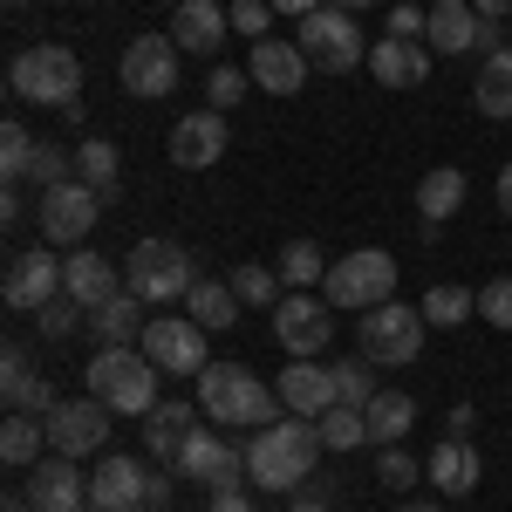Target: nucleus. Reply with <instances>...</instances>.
Returning a JSON list of instances; mask_svg holds the SVG:
<instances>
[{
	"label": "nucleus",
	"mask_w": 512,
	"mask_h": 512,
	"mask_svg": "<svg viewBox=\"0 0 512 512\" xmlns=\"http://www.w3.org/2000/svg\"><path fill=\"white\" fill-rule=\"evenodd\" d=\"M198 383V410L212 417V424H233V431H267L280 410V390H267L246 362H212Z\"/></svg>",
	"instance_id": "obj_1"
},
{
	"label": "nucleus",
	"mask_w": 512,
	"mask_h": 512,
	"mask_svg": "<svg viewBox=\"0 0 512 512\" xmlns=\"http://www.w3.org/2000/svg\"><path fill=\"white\" fill-rule=\"evenodd\" d=\"M315 451H321V437H315L308 417L267 424V431H253V444H246V478L260 492H294V485L315 478Z\"/></svg>",
	"instance_id": "obj_2"
},
{
	"label": "nucleus",
	"mask_w": 512,
	"mask_h": 512,
	"mask_svg": "<svg viewBox=\"0 0 512 512\" xmlns=\"http://www.w3.org/2000/svg\"><path fill=\"white\" fill-rule=\"evenodd\" d=\"M158 362L144 349H96V362L82 369V383H89V396H103L117 417H151L164 396H158Z\"/></svg>",
	"instance_id": "obj_3"
},
{
	"label": "nucleus",
	"mask_w": 512,
	"mask_h": 512,
	"mask_svg": "<svg viewBox=\"0 0 512 512\" xmlns=\"http://www.w3.org/2000/svg\"><path fill=\"white\" fill-rule=\"evenodd\" d=\"M7 89H14V103H55V110L82 103L76 48H62V41H35V48H21V55L7 62Z\"/></svg>",
	"instance_id": "obj_4"
},
{
	"label": "nucleus",
	"mask_w": 512,
	"mask_h": 512,
	"mask_svg": "<svg viewBox=\"0 0 512 512\" xmlns=\"http://www.w3.org/2000/svg\"><path fill=\"white\" fill-rule=\"evenodd\" d=\"M192 253L178 239H137L123 253V287L144 301V308H164V301H185L192 294Z\"/></svg>",
	"instance_id": "obj_5"
},
{
	"label": "nucleus",
	"mask_w": 512,
	"mask_h": 512,
	"mask_svg": "<svg viewBox=\"0 0 512 512\" xmlns=\"http://www.w3.org/2000/svg\"><path fill=\"white\" fill-rule=\"evenodd\" d=\"M321 294H328V308H349V315H369V308H383L396 301V260L383 246H355L342 253L328 280H321Z\"/></svg>",
	"instance_id": "obj_6"
},
{
	"label": "nucleus",
	"mask_w": 512,
	"mask_h": 512,
	"mask_svg": "<svg viewBox=\"0 0 512 512\" xmlns=\"http://www.w3.org/2000/svg\"><path fill=\"white\" fill-rule=\"evenodd\" d=\"M294 41H301L308 69H321V76H349V69L369 62V41L355 28V14H342V7H315V14L294 28Z\"/></svg>",
	"instance_id": "obj_7"
},
{
	"label": "nucleus",
	"mask_w": 512,
	"mask_h": 512,
	"mask_svg": "<svg viewBox=\"0 0 512 512\" xmlns=\"http://www.w3.org/2000/svg\"><path fill=\"white\" fill-rule=\"evenodd\" d=\"M424 308H403V301H383V308H369V315L355 321V335H362V362H376V369H403V362H417L424 355Z\"/></svg>",
	"instance_id": "obj_8"
},
{
	"label": "nucleus",
	"mask_w": 512,
	"mask_h": 512,
	"mask_svg": "<svg viewBox=\"0 0 512 512\" xmlns=\"http://www.w3.org/2000/svg\"><path fill=\"white\" fill-rule=\"evenodd\" d=\"M178 41L171 35H137L130 48H123V62H117V82H123V96H137V103H158V96H171L178 89Z\"/></svg>",
	"instance_id": "obj_9"
},
{
	"label": "nucleus",
	"mask_w": 512,
	"mask_h": 512,
	"mask_svg": "<svg viewBox=\"0 0 512 512\" xmlns=\"http://www.w3.org/2000/svg\"><path fill=\"white\" fill-rule=\"evenodd\" d=\"M137 349L151 355L164 376H205V369H212V355H205V328H198L192 315H151Z\"/></svg>",
	"instance_id": "obj_10"
},
{
	"label": "nucleus",
	"mask_w": 512,
	"mask_h": 512,
	"mask_svg": "<svg viewBox=\"0 0 512 512\" xmlns=\"http://www.w3.org/2000/svg\"><path fill=\"white\" fill-rule=\"evenodd\" d=\"M110 444V403L103 396H62L48 410V451L62 458H96Z\"/></svg>",
	"instance_id": "obj_11"
},
{
	"label": "nucleus",
	"mask_w": 512,
	"mask_h": 512,
	"mask_svg": "<svg viewBox=\"0 0 512 512\" xmlns=\"http://www.w3.org/2000/svg\"><path fill=\"white\" fill-rule=\"evenodd\" d=\"M35 212H41V239H48V246H82V239L96 233L103 192H96V185H82V178H69V185H48Z\"/></svg>",
	"instance_id": "obj_12"
},
{
	"label": "nucleus",
	"mask_w": 512,
	"mask_h": 512,
	"mask_svg": "<svg viewBox=\"0 0 512 512\" xmlns=\"http://www.w3.org/2000/svg\"><path fill=\"white\" fill-rule=\"evenodd\" d=\"M55 294H62V260H55L48 246H28V253L7 260V274H0V301H7L14 315H41Z\"/></svg>",
	"instance_id": "obj_13"
},
{
	"label": "nucleus",
	"mask_w": 512,
	"mask_h": 512,
	"mask_svg": "<svg viewBox=\"0 0 512 512\" xmlns=\"http://www.w3.org/2000/svg\"><path fill=\"white\" fill-rule=\"evenodd\" d=\"M178 478H198L205 492H239V485H246V451H233L226 437H212L198 424V431L185 437V451H178Z\"/></svg>",
	"instance_id": "obj_14"
},
{
	"label": "nucleus",
	"mask_w": 512,
	"mask_h": 512,
	"mask_svg": "<svg viewBox=\"0 0 512 512\" xmlns=\"http://www.w3.org/2000/svg\"><path fill=\"white\" fill-rule=\"evenodd\" d=\"M28 499H35V512H89V472H82V458L48 451L41 465H28Z\"/></svg>",
	"instance_id": "obj_15"
},
{
	"label": "nucleus",
	"mask_w": 512,
	"mask_h": 512,
	"mask_svg": "<svg viewBox=\"0 0 512 512\" xmlns=\"http://www.w3.org/2000/svg\"><path fill=\"white\" fill-rule=\"evenodd\" d=\"M144 492H151V465L144 458H96V472H89V512H137L144 506Z\"/></svg>",
	"instance_id": "obj_16"
},
{
	"label": "nucleus",
	"mask_w": 512,
	"mask_h": 512,
	"mask_svg": "<svg viewBox=\"0 0 512 512\" xmlns=\"http://www.w3.org/2000/svg\"><path fill=\"white\" fill-rule=\"evenodd\" d=\"M274 342L287 355H321L328 342H335V315H328V301H315V294H287L274 308Z\"/></svg>",
	"instance_id": "obj_17"
},
{
	"label": "nucleus",
	"mask_w": 512,
	"mask_h": 512,
	"mask_svg": "<svg viewBox=\"0 0 512 512\" xmlns=\"http://www.w3.org/2000/svg\"><path fill=\"white\" fill-rule=\"evenodd\" d=\"M280 410H294V417H308L315 424L321 410H335L342 396H335V362H315V355H294L287 369H280Z\"/></svg>",
	"instance_id": "obj_18"
},
{
	"label": "nucleus",
	"mask_w": 512,
	"mask_h": 512,
	"mask_svg": "<svg viewBox=\"0 0 512 512\" xmlns=\"http://www.w3.org/2000/svg\"><path fill=\"white\" fill-rule=\"evenodd\" d=\"M226 158V110H192L171 123V164L178 171H212Z\"/></svg>",
	"instance_id": "obj_19"
},
{
	"label": "nucleus",
	"mask_w": 512,
	"mask_h": 512,
	"mask_svg": "<svg viewBox=\"0 0 512 512\" xmlns=\"http://www.w3.org/2000/svg\"><path fill=\"white\" fill-rule=\"evenodd\" d=\"M246 76L253 89H267V96H301V82H308V55H301V41H253V55H246Z\"/></svg>",
	"instance_id": "obj_20"
},
{
	"label": "nucleus",
	"mask_w": 512,
	"mask_h": 512,
	"mask_svg": "<svg viewBox=\"0 0 512 512\" xmlns=\"http://www.w3.org/2000/svg\"><path fill=\"white\" fill-rule=\"evenodd\" d=\"M431 62L437 48H424V41H369V76L383 82V89H417V82H431Z\"/></svg>",
	"instance_id": "obj_21"
},
{
	"label": "nucleus",
	"mask_w": 512,
	"mask_h": 512,
	"mask_svg": "<svg viewBox=\"0 0 512 512\" xmlns=\"http://www.w3.org/2000/svg\"><path fill=\"white\" fill-rule=\"evenodd\" d=\"M233 35V14L219 0H178L171 7V41L185 55H219V41Z\"/></svg>",
	"instance_id": "obj_22"
},
{
	"label": "nucleus",
	"mask_w": 512,
	"mask_h": 512,
	"mask_svg": "<svg viewBox=\"0 0 512 512\" xmlns=\"http://www.w3.org/2000/svg\"><path fill=\"white\" fill-rule=\"evenodd\" d=\"M424 478H431L444 499H465V492H478V478H485V465H478V444L472 437H444L431 451V465H424Z\"/></svg>",
	"instance_id": "obj_23"
},
{
	"label": "nucleus",
	"mask_w": 512,
	"mask_h": 512,
	"mask_svg": "<svg viewBox=\"0 0 512 512\" xmlns=\"http://www.w3.org/2000/svg\"><path fill=\"white\" fill-rule=\"evenodd\" d=\"M144 321H151V308L123 287V294H110L103 308H89V335H96L103 349H137V342H144Z\"/></svg>",
	"instance_id": "obj_24"
},
{
	"label": "nucleus",
	"mask_w": 512,
	"mask_h": 512,
	"mask_svg": "<svg viewBox=\"0 0 512 512\" xmlns=\"http://www.w3.org/2000/svg\"><path fill=\"white\" fill-rule=\"evenodd\" d=\"M62 294H76L82 308H103L110 294H123V274H117V260H103V253H69L62 260Z\"/></svg>",
	"instance_id": "obj_25"
},
{
	"label": "nucleus",
	"mask_w": 512,
	"mask_h": 512,
	"mask_svg": "<svg viewBox=\"0 0 512 512\" xmlns=\"http://www.w3.org/2000/svg\"><path fill=\"white\" fill-rule=\"evenodd\" d=\"M0 390H7V410H35V417H48L62 396H55V383L41 376V369H28V349H7L0 355Z\"/></svg>",
	"instance_id": "obj_26"
},
{
	"label": "nucleus",
	"mask_w": 512,
	"mask_h": 512,
	"mask_svg": "<svg viewBox=\"0 0 512 512\" xmlns=\"http://www.w3.org/2000/svg\"><path fill=\"white\" fill-rule=\"evenodd\" d=\"M424 41H431L437 55H478V7L472 0H437Z\"/></svg>",
	"instance_id": "obj_27"
},
{
	"label": "nucleus",
	"mask_w": 512,
	"mask_h": 512,
	"mask_svg": "<svg viewBox=\"0 0 512 512\" xmlns=\"http://www.w3.org/2000/svg\"><path fill=\"white\" fill-rule=\"evenodd\" d=\"M472 103H478V117H492V123L512 117V41L499 48V55H485V62H478Z\"/></svg>",
	"instance_id": "obj_28"
},
{
	"label": "nucleus",
	"mask_w": 512,
	"mask_h": 512,
	"mask_svg": "<svg viewBox=\"0 0 512 512\" xmlns=\"http://www.w3.org/2000/svg\"><path fill=\"white\" fill-rule=\"evenodd\" d=\"M362 417H369V444H376V451H390V444H403V437H410V424H417V403H410L403 390H376Z\"/></svg>",
	"instance_id": "obj_29"
},
{
	"label": "nucleus",
	"mask_w": 512,
	"mask_h": 512,
	"mask_svg": "<svg viewBox=\"0 0 512 512\" xmlns=\"http://www.w3.org/2000/svg\"><path fill=\"white\" fill-rule=\"evenodd\" d=\"M198 431V410L192 403H158L151 417H144V437H151V458L164 465H178V451H185V437Z\"/></svg>",
	"instance_id": "obj_30"
},
{
	"label": "nucleus",
	"mask_w": 512,
	"mask_h": 512,
	"mask_svg": "<svg viewBox=\"0 0 512 512\" xmlns=\"http://www.w3.org/2000/svg\"><path fill=\"white\" fill-rule=\"evenodd\" d=\"M41 444H48V417H35V410H7V424H0V458H7L14 472L41 465Z\"/></svg>",
	"instance_id": "obj_31"
},
{
	"label": "nucleus",
	"mask_w": 512,
	"mask_h": 512,
	"mask_svg": "<svg viewBox=\"0 0 512 512\" xmlns=\"http://www.w3.org/2000/svg\"><path fill=\"white\" fill-rule=\"evenodd\" d=\"M458 205H465V171H458V164H437V171H424V178H417V219L444 226Z\"/></svg>",
	"instance_id": "obj_32"
},
{
	"label": "nucleus",
	"mask_w": 512,
	"mask_h": 512,
	"mask_svg": "<svg viewBox=\"0 0 512 512\" xmlns=\"http://www.w3.org/2000/svg\"><path fill=\"white\" fill-rule=\"evenodd\" d=\"M185 315H192L205 335L233 328V321H239V294H233V280H192V294H185Z\"/></svg>",
	"instance_id": "obj_33"
},
{
	"label": "nucleus",
	"mask_w": 512,
	"mask_h": 512,
	"mask_svg": "<svg viewBox=\"0 0 512 512\" xmlns=\"http://www.w3.org/2000/svg\"><path fill=\"white\" fill-rule=\"evenodd\" d=\"M328 253H321L315 239H287L280 246V280H287V294H315V280H328Z\"/></svg>",
	"instance_id": "obj_34"
},
{
	"label": "nucleus",
	"mask_w": 512,
	"mask_h": 512,
	"mask_svg": "<svg viewBox=\"0 0 512 512\" xmlns=\"http://www.w3.org/2000/svg\"><path fill=\"white\" fill-rule=\"evenodd\" d=\"M226 280H233L239 308H280V301H287V280H280V267H260V260L233 267Z\"/></svg>",
	"instance_id": "obj_35"
},
{
	"label": "nucleus",
	"mask_w": 512,
	"mask_h": 512,
	"mask_svg": "<svg viewBox=\"0 0 512 512\" xmlns=\"http://www.w3.org/2000/svg\"><path fill=\"white\" fill-rule=\"evenodd\" d=\"M315 437H321V451H362L369 444V417L355 403H335V410L315 417Z\"/></svg>",
	"instance_id": "obj_36"
},
{
	"label": "nucleus",
	"mask_w": 512,
	"mask_h": 512,
	"mask_svg": "<svg viewBox=\"0 0 512 512\" xmlns=\"http://www.w3.org/2000/svg\"><path fill=\"white\" fill-rule=\"evenodd\" d=\"M117 171H123V158H117L110 137H82V144H76V178H82V185H96V192L110 198V192H117Z\"/></svg>",
	"instance_id": "obj_37"
},
{
	"label": "nucleus",
	"mask_w": 512,
	"mask_h": 512,
	"mask_svg": "<svg viewBox=\"0 0 512 512\" xmlns=\"http://www.w3.org/2000/svg\"><path fill=\"white\" fill-rule=\"evenodd\" d=\"M417 308H424L431 328H465V321L478 315V294H472V287H458V280H444V287H431Z\"/></svg>",
	"instance_id": "obj_38"
},
{
	"label": "nucleus",
	"mask_w": 512,
	"mask_h": 512,
	"mask_svg": "<svg viewBox=\"0 0 512 512\" xmlns=\"http://www.w3.org/2000/svg\"><path fill=\"white\" fill-rule=\"evenodd\" d=\"M35 137H28V123H7L0 130V171H7V185H28V164H35Z\"/></svg>",
	"instance_id": "obj_39"
},
{
	"label": "nucleus",
	"mask_w": 512,
	"mask_h": 512,
	"mask_svg": "<svg viewBox=\"0 0 512 512\" xmlns=\"http://www.w3.org/2000/svg\"><path fill=\"white\" fill-rule=\"evenodd\" d=\"M69 178H76V151H62V144H41L35 164H28V185H41V192H48V185H69Z\"/></svg>",
	"instance_id": "obj_40"
},
{
	"label": "nucleus",
	"mask_w": 512,
	"mask_h": 512,
	"mask_svg": "<svg viewBox=\"0 0 512 512\" xmlns=\"http://www.w3.org/2000/svg\"><path fill=\"white\" fill-rule=\"evenodd\" d=\"M35 321H41V335H48V342H62V335H76L82 321H89V308H82L76 294H55V301H48Z\"/></svg>",
	"instance_id": "obj_41"
},
{
	"label": "nucleus",
	"mask_w": 512,
	"mask_h": 512,
	"mask_svg": "<svg viewBox=\"0 0 512 512\" xmlns=\"http://www.w3.org/2000/svg\"><path fill=\"white\" fill-rule=\"evenodd\" d=\"M417 478H424V465H417V458H410L403 444H390V451L376 458V485H390V492H410Z\"/></svg>",
	"instance_id": "obj_42"
},
{
	"label": "nucleus",
	"mask_w": 512,
	"mask_h": 512,
	"mask_svg": "<svg viewBox=\"0 0 512 512\" xmlns=\"http://www.w3.org/2000/svg\"><path fill=\"white\" fill-rule=\"evenodd\" d=\"M226 14H233V35L246 41H267L274 28V0H226Z\"/></svg>",
	"instance_id": "obj_43"
},
{
	"label": "nucleus",
	"mask_w": 512,
	"mask_h": 512,
	"mask_svg": "<svg viewBox=\"0 0 512 512\" xmlns=\"http://www.w3.org/2000/svg\"><path fill=\"white\" fill-rule=\"evenodd\" d=\"M246 89H253L246 69H212V82H205V110H233V103H246Z\"/></svg>",
	"instance_id": "obj_44"
},
{
	"label": "nucleus",
	"mask_w": 512,
	"mask_h": 512,
	"mask_svg": "<svg viewBox=\"0 0 512 512\" xmlns=\"http://www.w3.org/2000/svg\"><path fill=\"white\" fill-rule=\"evenodd\" d=\"M335 396H342V403H355V410H369V396H376L369 362H335Z\"/></svg>",
	"instance_id": "obj_45"
},
{
	"label": "nucleus",
	"mask_w": 512,
	"mask_h": 512,
	"mask_svg": "<svg viewBox=\"0 0 512 512\" xmlns=\"http://www.w3.org/2000/svg\"><path fill=\"white\" fill-rule=\"evenodd\" d=\"M478 315L492 321V328H506V335H512V274H506V280H485V287H478Z\"/></svg>",
	"instance_id": "obj_46"
},
{
	"label": "nucleus",
	"mask_w": 512,
	"mask_h": 512,
	"mask_svg": "<svg viewBox=\"0 0 512 512\" xmlns=\"http://www.w3.org/2000/svg\"><path fill=\"white\" fill-rule=\"evenodd\" d=\"M424 28H431V14H424L417 0H396V7H390V21H383V35H396V41H417Z\"/></svg>",
	"instance_id": "obj_47"
},
{
	"label": "nucleus",
	"mask_w": 512,
	"mask_h": 512,
	"mask_svg": "<svg viewBox=\"0 0 512 512\" xmlns=\"http://www.w3.org/2000/svg\"><path fill=\"white\" fill-rule=\"evenodd\" d=\"M205 512H253V499H246V492H212Z\"/></svg>",
	"instance_id": "obj_48"
},
{
	"label": "nucleus",
	"mask_w": 512,
	"mask_h": 512,
	"mask_svg": "<svg viewBox=\"0 0 512 512\" xmlns=\"http://www.w3.org/2000/svg\"><path fill=\"white\" fill-rule=\"evenodd\" d=\"M444 424H451V437H472V424H478L472 403H451V417H444Z\"/></svg>",
	"instance_id": "obj_49"
},
{
	"label": "nucleus",
	"mask_w": 512,
	"mask_h": 512,
	"mask_svg": "<svg viewBox=\"0 0 512 512\" xmlns=\"http://www.w3.org/2000/svg\"><path fill=\"white\" fill-rule=\"evenodd\" d=\"M315 7H321V0H274V14H294V21H308Z\"/></svg>",
	"instance_id": "obj_50"
},
{
	"label": "nucleus",
	"mask_w": 512,
	"mask_h": 512,
	"mask_svg": "<svg viewBox=\"0 0 512 512\" xmlns=\"http://www.w3.org/2000/svg\"><path fill=\"white\" fill-rule=\"evenodd\" d=\"M478 14H485V21H512V0H472Z\"/></svg>",
	"instance_id": "obj_51"
},
{
	"label": "nucleus",
	"mask_w": 512,
	"mask_h": 512,
	"mask_svg": "<svg viewBox=\"0 0 512 512\" xmlns=\"http://www.w3.org/2000/svg\"><path fill=\"white\" fill-rule=\"evenodd\" d=\"M499 212H506V219H512V158L499 164Z\"/></svg>",
	"instance_id": "obj_52"
},
{
	"label": "nucleus",
	"mask_w": 512,
	"mask_h": 512,
	"mask_svg": "<svg viewBox=\"0 0 512 512\" xmlns=\"http://www.w3.org/2000/svg\"><path fill=\"white\" fill-rule=\"evenodd\" d=\"M0 512H35V499H28V485H14V492L0 499Z\"/></svg>",
	"instance_id": "obj_53"
},
{
	"label": "nucleus",
	"mask_w": 512,
	"mask_h": 512,
	"mask_svg": "<svg viewBox=\"0 0 512 512\" xmlns=\"http://www.w3.org/2000/svg\"><path fill=\"white\" fill-rule=\"evenodd\" d=\"M164 499H171V478H158V472H151V492H144V506L158 512V506H164Z\"/></svg>",
	"instance_id": "obj_54"
},
{
	"label": "nucleus",
	"mask_w": 512,
	"mask_h": 512,
	"mask_svg": "<svg viewBox=\"0 0 512 512\" xmlns=\"http://www.w3.org/2000/svg\"><path fill=\"white\" fill-rule=\"evenodd\" d=\"M287 512H335V506H328V499H294Z\"/></svg>",
	"instance_id": "obj_55"
},
{
	"label": "nucleus",
	"mask_w": 512,
	"mask_h": 512,
	"mask_svg": "<svg viewBox=\"0 0 512 512\" xmlns=\"http://www.w3.org/2000/svg\"><path fill=\"white\" fill-rule=\"evenodd\" d=\"M328 7H342V14H369L376 0H328Z\"/></svg>",
	"instance_id": "obj_56"
},
{
	"label": "nucleus",
	"mask_w": 512,
	"mask_h": 512,
	"mask_svg": "<svg viewBox=\"0 0 512 512\" xmlns=\"http://www.w3.org/2000/svg\"><path fill=\"white\" fill-rule=\"evenodd\" d=\"M390 512H437L431 499H410V506H390Z\"/></svg>",
	"instance_id": "obj_57"
},
{
	"label": "nucleus",
	"mask_w": 512,
	"mask_h": 512,
	"mask_svg": "<svg viewBox=\"0 0 512 512\" xmlns=\"http://www.w3.org/2000/svg\"><path fill=\"white\" fill-rule=\"evenodd\" d=\"M7 7H35V0H7Z\"/></svg>",
	"instance_id": "obj_58"
},
{
	"label": "nucleus",
	"mask_w": 512,
	"mask_h": 512,
	"mask_svg": "<svg viewBox=\"0 0 512 512\" xmlns=\"http://www.w3.org/2000/svg\"><path fill=\"white\" fill-rule=\"evenodd\" d=\"M164 7H178V0H164Z\"/></svg>",
	"instance_id": "obj_59"
},
{
	"label": "nucleus",
	"mask_w": 512,
	"mask_h": 512,
	"mask_svg": "<svg viewBox=\"0 0 512 512\" xmlns=\"http://www.w3.org/2000/svg\"><path fill=\"white\" fill-rule=\"evenodd\" d=\"M137 512H151V506H137Z\"/></svg>",
	"instance_id": "obj_60"
}]
</instances>
